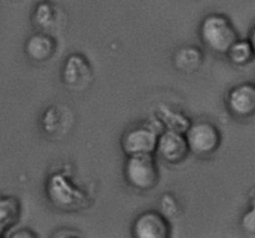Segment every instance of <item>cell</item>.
I'll return each mask as SVG.
<instances>
[{"label": "cell", "mask_w": 255, "mask_h": 238, "mask_svg": "<svg viewBox=\"0 0 255 238\" xmlns=\"http://www.w3.org/2000/svg\"><path fill=\"white\" fill-rule=\"evenodd\" d=\"M199 36L207 49L221 55H226L234 41L239 39L232 20L221 12H212L203 17Z\"/></svg>", "instance_id": "cell-1"}, {"label": "cell", "mask_w": 255, "mask_h": 238, "mask_svg": "<svg viewBox=\"0 0 255 238\" xmlns=\"http://www.w3.org/2000/svg\"><path fill=\"white\" fill-rule=\"evenodd\" d=\"M127 184L137 191L148 192L158 185L159 172L154 154L127 156L124 166Z\"/></svg>", "instance_id": "cell-2"}, {"label": "cell", "mask_w": 255, "mask_h": 238, "mask_svg": "<svg viewBox=\"0 0 255 238\" xmlns=\"http://www.w3.org/2000/svg\"><path fill=\"white\" fill-rule=\"evenodd\" d=\"M46 194L50 202L64 211L74 212L86 206V194L77 189L61 172L54 174L47 180Z\"/></svg>", "instance_id": "cell-3"}, {"label": "cell", "mask_w": 255, "mask_h": 238, "mask_svg": "<svg viewBox=\"0 0 255 238\" xmlns=\"http://www.w3.org/2000/svg\"><path fill=\"white\" fill-rule=\"evenodd\" d=\"M183 135L189 152L202 157L214 154L222 141L218 127L206 120L191 122Z\"/></svg>", "instance_id": "cell-4"}, {"label": "cell", "mask_w": 255, "mask_h": 238, "mask_svg": "<svg viewBox=\"0 0 255 238\" xmlns=\"http://www.w3.org/2000/svg\"><path fill=\"white\" fill-rule=\"evenodd\" d=\"M163 127L157 120L156 125L148 121L144 125L127 130L121 139V147L124 154L126 156L154 154L157 139L162 132L159 131Z\"/></svg>", "instance_id": "cell-5"}, {"label": "cell", "mask_w": 255, "mask_h": 238, "mask_svg": "<svg viewBox=\"0 0 255 238\" xmlns=\"http://www.w3.org/2000/svg\"><path fill=\"white\" fill-rule=\"evenodd\" d=\"M226 104L233 117L239 120L251 119L255 114V86L252 82L236 85L227 94Z\"/></svg>", "instance_id": "cell-6"}, {"label": "cell", "mask_w": 255, "mask_h": 238, "mask_svg": "<svg viewBox=\"0 0 255 238\" xmlns=\"http://www.w3.org/2000/svg\"><path fill=\"white\" fill-rule=\"evenodd\" d=\"M92 80V69L89 60L80 54H71L65 60L62 81L71 91H82Z\"/></svg>", "instance_id": "cell-7"}, {"label": "cell", "mask_w": 255, "mask_h": 238, "mask_svg": "<svg viewBox=\"0 0 255 238\" xmlns=\"http://www.w3.org/2000/svg\"><path fill=\"white\" fill-rule=\"evenodd\" d=\"M154 152L168 164L177 165L187 159L189 150L182 132L164 130L158 135Z\"/></svg>", "instance_id": "cell-8"}, {"label": "cell", "mask_w": 255, "mask_h": 238, "mask_svg": "<svg viewBox=\"0 0 255 238\" xmlns=\"http://www.w3.org/2000/svg\"><path fill=\"white\" fill-rule=\"evenodd\" d=\"M169 232L168 220L154 210L139 214L132 224V236L136 238H166Z\"/></svg>", "instance_id": "cell-9"}, {"label": "cell", "mask_w": 255, "mask_h": 238, "mask_svg": "<svg viewBox=\"0 0 255 238\" xmlns=\"http://www.w3.org/2000/svg\"><path fill=\"white\" fill-rule=\"evenodd\" d=\"M56 41L46 32H36L27 39L25 54L35 62L47 61L56 51Z\"/></svg>", "instance_id": "cell-10"}, {"label": "cell", "mask_w": 255, "mask_h": 238, "mask_svg": "<svg viewBox=\"0 0 255 238\" xmlns=\"http://www.w3.org/2000/svg\"><path fill=\"white\" fill-rule=\"evenodd\" d=\"M21 215V205L14 196L0 195V237L17 224Z\"/></svg>", "instance_id": "cell-11"}, {"label": "cell", "mask_w": 255, "mask_h": 238, "mask_svg": "<svg viewBox=\"0 0 255 238\" xmlns=\"http://www.w3.org/2000/svg\"><path fill=\"white\" fill-rule=\"evenodd\" d=\"M156 119L166 130H172V131L182 132V134H184L187 127L191 124V120L188 117L163 104H159L157 107Z\"/></svg>", "instance_id": "cell-12"}, {"label": "cell", "mask_w": 255, "mask_h": 238, "mask_svg": "<svg viewBox=\"0 0 255 238\" xmlns=\"http://www.w3.org/2000/svg\"><path fill=\"white\" fill-rule=\"evenodd\" d=\"M203 61V54L196 46H184L174 55V65L182 72H193L198 70Z\"/></svg>", "instance_id": "cell-13"}, {"label": "cell", "mask_w": 255, "mask_h": 238, "mask_svg": "<svg viewBox=\"0 0 255 238\" xmlns=\"http://www.w3.org/2000/svg\"><path fill=\"white\" fill-rule=\"evenodd\" d=\"M226 56L231 60L232 64L238 65V66H243V65L249 64L254 59L253 41H251V40L238 39L229 47Z\"/></svg>", "instance_id": "cell-14"}, {"label": "cell", "mask_w": 255, "mask_h": 238, "mask_svg": "<svg viewBox=\"0 0 255 238\" xmlns=\"http://www.w3.org/2000/svg\"><path fill=\"white\" fill-rule=\"evenodd\" d=\"M56 17V7L49 0H42L35 6L34 20L42 29H49Z\"/></svg>", "instance_id": "cell-15"}, {"label": "cell", "mask_w": 255, "mask_h": 238, "mask_svg": "<svg viewBox=\"0 0 255 238\" xmlns=\"http://www.w3.org/2000/svg\"><path fill=\"white\" fill-rule=\"evenodd\" d=\"M242 227L246 232L248 234L254 235L255 234V210L254 207H251V210L246 212L242 217Z\"/></svg>", "instance_id": "cell-16"}]
</instances>
